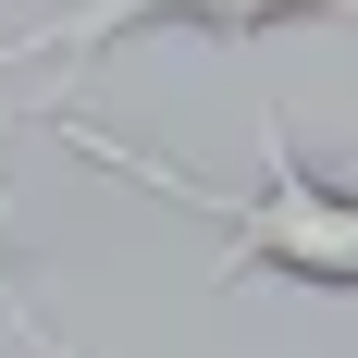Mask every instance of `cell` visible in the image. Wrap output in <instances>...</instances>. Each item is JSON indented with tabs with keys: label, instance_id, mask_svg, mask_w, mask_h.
Returning <instances> with one entry per match:
<instances>
[{
	"label": "cell",
	"instance_id": "1",
	"mask_svg": "<svg viewBox=\"0 0 358 358\" xmlns=\"http://www.w3.org/2000/svg\"><path fill=\"white\" fill-rule=\"evenodd\" d=\"M13 124H37V136H62L74 161H99V173L148 185V198H173V210H210L222 222V259L210 285H248V272H285V285H322V296H358V185L346 173H309L285 136V111H259V198H222L210 173H185V161H161V148L111 136V124H87V111L62 99H0Z\"/></svg>",
	"mask_w": 358,
	"mask_h": 358
},
{
	"label": "cell",
	"instance_id": "2",
	"mask_svg": "<svg viewBox=\"0 0 358 358\" xmlns=\"http://www.w3.org/2000/svg\"><path fill=\"white\" fill-rule=\"evenodd\" d=\"M285 25H358V0H62V13H37V25L0 37V74L25 62H99L124 37H222V50H259V37Z\"/></svg>",
	"mask_w": 358,
	"mask_h": 358
},
{
	"label": "cell",
	"instance_id": "3",
	"mask_svg": "<svg viewBox=\"0 0 358 358\" xmlns=\"http://www.w3.org/2000/svg\"><path fill=\"white\" fill-rule=\"evenodd\" d=\"M0 136H13V111H0ZM13 248H25V210H13V185H0V296H13Z\"/></svg>",
	"mask_w": 358,
	"mask_h": 358
},
{
	"label": "cell",
	"instance_id": "4",
	"mask_svg": "<svg viewBox=\"0 0 358 358\" xmlns=\"http://www.w3.org/2000/svg\"><path fill=\"white\" fill-rule=\"evenodd\" d=\"M0 309H13V334H25V346H37V358H74V346H62V334H50V322H37V309H25V296H0Z\"/></svg>",
	"mask_w": 358,
	"mask_h": 358
}]
</instances>
